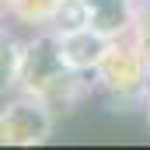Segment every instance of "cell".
<instances>
[{
  "label": "cell",
  "instance_id": "6da1fadb",
  "mask_svg": "<svg viewBox=\"0 0 150 150\" xmlns=\"http://www.w3.org/2000/svg\"><path fill=\"white\" fill-rule=\"evenodd\" d=\"M52 108L35 94H21L0 108V147H38L52 136Z\"/></svg>",
  "mask_w": 150,
  "mask_h": 150
},
{
  "label": "cell",
  "instance_id": "7a4b0ae2",
  "mask_svg": "<svg viewBox=\"0 0 150 150\" xmlns=\"http://www.w3.org/2000/svg\"><path fill=\"white\" fill-rule=\"evenodd\" d=\"M147 59L140 56V49L133 45V42H122V38H115L112 49L105 52V59L98 63V87L101 91H108L112 98H126V94H143L147 91Z\"/></svg>",
  "mask_w": 150,
  "mask_h": 150
},
{
  "label": "cell",
  "instance_id": "3957f363",
  "mask_svg": "<svg viewBox=\"0 0 150 150\" xmlns=\"http://www.w3.org/2000/svg\"><path fill=\"white\" fill-rule=\"evenodd\" d=\"M67 77V63L59 56V42L52 32H42L32 42H25V56H21V77H18V91L21 94H35L42 98L56 80Z\"/></svg>",
  "mask_w": 150,
  "mask_h": 150
},
{
  "label": "cell",
  "instance_id": "277c9868",
  "mask_svg": "<svg viewBox=\"0 0 150 150\" xmlns=\"http://www.w3.org/2000/svg\"><path fill=\"white\" fill-rule=\"evenodd\" d=\"M56 35V32H52ZM59 42V56H63V63H67V70H77V74H94L98 70V63L105 59V52L112 49L115 38L101 35L98 28H77V32H63V35H56Z\"/></svg>",
  "mask_w": 150,
  "mask_h": 150
},
{
  "label": "cell",
  "instance_id": "5b68a950",
  "mask_svg": "<svg viewBox=\"0 0 150 150\" xmlns=\"http://www.w3.org/2000/svg\"><path fill=\"white\" fill-rule=\"evenodd\" d=\"M133 4L136 0H87L91 28H98L108 38H122L133 25Z\"/></svg>",
  "mask_w": 150,
  "mask_h": 150
},
{
  "label": "cell",
  "instance_id": "8992f818",
  "mask_svg": "<svg viewBox=\"0 0 150 150\" xmlns=\"http://www.w3.org/2000/svg\"><path fill=\"white\" fill-rule=\"evenodd\" d=\"M21 56H25V42H18V35L7 25H0V94L18 91Z\"/></svg>",
  "mask_w": 150,
  "mask_h": 150
},
{
  "label": "cell",
  "instance_id": "52a82bcc",
  "mask_svg": "<svg viewBox=\"0 0 150 150\" xmlns=\"http://www.w3.org/2000/svg\"><path fill=\"white\" fill-rule=\"evenodd\" d=\"M56 4L59 0H4V11L21 25H45L49 28V21L56 14Z\"/></svg>",
  "mask_w": 150,
  "mask_h": 150
},
{
  "label": "cell",
  "instance_id": "ba28073f",
  "mask_svg": "<svg viewBox=\"0 0 150 150\" xmlns=\"http://www.w3.org/2000/svg\"><path fill=\"white\" fill-rule=\"evenodd\" d=\"M87 25H91L87 0H59L56 4V14L49 21V32L63 35V32H77V28H87Z\"/></svg>",
  "mask_w": 150,
  "mask_h": 150
},
{
  "label": "cell",
  "instance_id": "9c48e42d",
  "mask_svg": "<svg viewBox=\"0 0 150 150\" xmlns=\"http://www.w3.org/2000/svg\"><path fill=\"white\" fill-rule=\"evenodd\" d=\"M133 45L140 49V56L150 67V0H136L133 4V25H129Z\"/></svg>",
  "mask_w": 150,
  "mask_h": 150
},
{
  "label": "cell",
  "instance_id": "30bf717a",
  "mask_svg": "<svg viewBox=\"0 0 150 150\" xmlns=\"http://www.w3.org/2000/svg\"><path fill=\"white\" fill-rule=\"evenodd\" d=\"M147 129H150V91H147Z\"/></svg>",
  "mask_w": 150,
  "mask_h": 150
},
{
  "label": "cell",
  "instance_id": "8fae6325",
  "mask_svg": "<svg viewBox=\"0 0 150 150\" xmlns=\"http://www.w3.org/2000/svg\"><path fill=\"white\" fill-rule=\"evenodd\" d=\"M0 11H4V0H0Z\"/></svg>",
  "mask_w": 150,
  "mask_h": 150
}]
</instances>
